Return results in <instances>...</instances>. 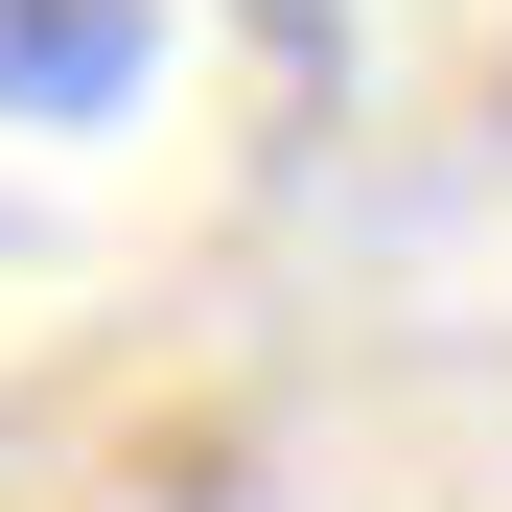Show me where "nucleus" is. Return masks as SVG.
I'll return each instance as SVG.
<instances>
[{"mask_svg":"<svg viewBox=\"0 0 512 512\" xmlns=\"http://www.w3.org/2000/svg\"><path fill=\"white\" fill-rule=\"evenodd\" d=\"M140 94V0H0V117H94Z\"/></svg>","mask_w":512,"mask_h":512,"instance_id":"obj_1","label":"nucleus"}]
</instances>
